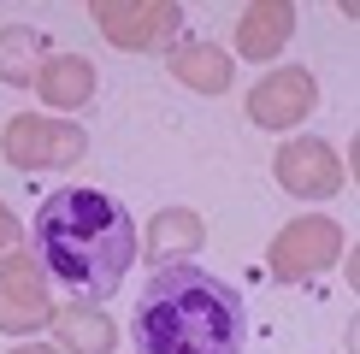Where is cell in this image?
Listing matches in <instances>:
<instances>
[{
    "mask_svg": "<svg viewBox=\"0 0 360 354\" xmlns=\"http://www.w3.org/2000/svg\"><path fill=\"white\" fill-rule=\"evenodd\" d=\"M30 260L41 266L48 289L59 284L71 301L101 307L136 266V218L107 189H53L30 225Z\"/></svg>",
    "mask_w": 360,
    "mask_h": 354,
    "instance_id": "1",
    "label": "cell"
},
{
    "mask_svg": "<svg viewBox=\"0 0 360 354\" xmlns=\"http://www.w3.org/2000/svg\"><path fill=\"white\" fill-rule=\"evenodd\" d=\"M130 343L136 354H243L248 307L224 277L201 266H166L136 295Z\"/></svg>",
    "mask_w": 360,
    "mask_h": 354,
    "instance_id": "2",
    "label": "cell"
},
{
    "mask_svg": "<svg viewBox=\"0 0 360 354\" xmlns=\"http://www.w3.org/2000/svg\"><path fill=\"white\" fill-rule=\"evenodd\" d=\"M83 148H89L83 124L53 118V112H18L0 130V159L12 171H65L83 159Z\"/></svg>",
    "mask_w": 360,
    "mask_h": 354,
    "instance_id": "3",
    "label": "cell"
},
{
    "mask_svg": "<svg viewBox=\"0 0 360 354\" xmlns=\"http://www.w3.org/2000/svg\"><path fill=\"white\" fill-rule=\"evenodd\" d=\"M342 260V225L337 218H319V213H302L290 218L272 248H266V266H272V284H307V277H319L325 266Z\"/></svg>",
    "mask_w": 360,
    "mask_h": 354,
    "instance_id": "4",
    "label": "cell"
},
{
    "mask_svg": "<svg viewBox=\"0 0 360 354\" xmlns=\"http://www.w3.org/2000/svg\"><path fill=\"white\" fill-rule=\"evenodd\" d=\"M89 18L101 24V36L124 53H148V48H172L184 29V6L177 0H95Z\"/></svg>",
    "mask_w": 360,
    "mask_h": 354,
    "instance_id": "5",
    "label": "cell"
},
{
    "mask_svg": "<svg viewBox=\"0 0 360 354\" xmlns=\"http://www.w3.org/2000/svg\"><path fill=\"white\" fill-rule=\"evenodd\" d=\"M272 171H278V189L295 195V201H331V195H342V154L331 142H319V136H290L278 148Z\"/></svg>",
    "mask_w": 360,
    "mask_h": 354,
    "instance_id": "6",
    "label": "cell"
},
{
    "mask_svg": "<svg viewBox=\"0 0 360 354\" xmlns=\"http://www.w3.org/2000/svg\"><path fill=\"white\" fill-rule=\"evenodd\" d=\"M48 319H53V289L41 277V266L30 260V248L0 254V331L24 336V331H41Z\"/></svg>",
    "mask_w": 360,
    "mask_h": 354,
    "instance_id": "7",
    "label": "cell"
},
{
    "mask_svg": "<svg viewBox=\"0 0 360 354\" xmlns=\"http://www.w3.org/2000/svg\"><path fill=\"white\" fill-rule=\"evenodd\" d=\"M313 107H319V83L307 65H278L248 88V124L260 130H295Z\"/></svg>",
    "mask_w": 360,
    "mask_h": 354,
    "instance_id": "8",
    "label": "cell"
},
{
    "mask_svg": "<svg viewBox=\"0 0 360 354\" xmlns=\"http://www.w3.org/2000/svg\"><path fill=\"white\" fill-rule=\"evenodd\" d=\"M207 242V225L201 213H189V206H160L154 218H148V230H136V254L154 260V272H166V266H189L201 254Z\"/></svg>",
    "mask_w": 360,
    "mask_h": 354,
    "instance_id": "9",
    "label": "cell"
},
{
    "mask_svg": "<svg viewBox=\"0 0 360 354\" xmlns=\"http://www.w3.org/2000/svg\"><path fill=\"white\" fill-rule=\"evenodd\" d=\"M95 65H89L83 53H48L41 59V71H36V100L41 107H53V118L59 112H83L89 100H95Z\"/></svg>",
    "mask_w": 360,
    "mask_h": 354,
    "instance_id": "10",
    "label": "cell"
},
{
    "mask_svg": "<svg viewBox=\"0 0 360 354\" xmlns=\"http://www.w3.org/2000/svg\"><path fill=\"white\" fill-rule=\"evenodd\" d=\"M290 36H295V6L290 0H254L236 18V53L254 59V65H272L290 48Z\"/></svg>",
    "mask_w": 360,
    "mask_h": 354,
    "instance_id": "11",
    "label": "cell"
},
{
    "mask_svg": "<svg viewBox=\"0 0 360 354\" xmlns=\"http://www.w3.org/2000/svg\"><path fill=\"white\" fill-rule=\"evenodd\" d=\"M53 348L59 354H112L118 348V324L101 313V307H89V301H65V307H53Z\"/></svg>",
    "mask_w": 360,
    "mask_h": 354,
    "instance_id": "12",
    "label": "cell"
},
{
    "mask_svg": "<svg viewBox=\"0 0 360 354\" xmlns=\"http://www.w3.org/2000/svg\"><path fill=\"white\" fill-rule=\"evenodd\" d=\"M166 71L184 88H195V95H224V88L236 83V59L224 53L219 41H184V48H172Z\"/></svg>",
    "mask_w": 360,
    "mask_h": 354,
    "instance_id": "13",
    "label": "cell"
},
{
    "mask_svg": "<svg viewBox=\"0 0 360 354\" xmlns=\"http://www.w3.org/2000/svg\"><path fill=\"white\" fill-rule=\"evenodd\" d=\"M41 59H48V41H41L30 24H6L0 29V83L30 88L36 71H41Z\"/></svg>",
    "mask_w": 360,
    "mask_h": 354,
    "instance_id": "14",
    "label": "cell"
},
{
    "mask_svg": "<svg viewBox=\"0 0 360 354\" xmlns=\"http://www.w3.org/2000/svg\"><path fill=\"white\" fill-rule=\"evenodd\" d=\"M18 236H24V230H18V218H12V206L0 201V254H12V248H18Z\"/></svg>",
    "mask_w": 360,
    "mask_h": 354,
    "instance_id": "15",
    "label": "cell"
},
{
    "mask_svg": "<svg viewBox=\"0 0 360 354\" xmlns=\"http://www.w3.org/2000/svg\"><path fill=\"white\" fill-rule=\"evenodd\" d=\"M12 354H59V348H53V343H18Z\"/></svg>",
    "mask_w": 360,
    "mask_h": 354,
    "instance_id": "16",
    "label": "cell"
}]
</instances>
